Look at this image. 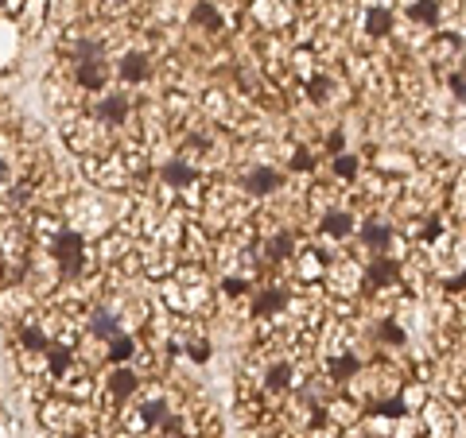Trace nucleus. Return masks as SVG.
<instances>
[{
    "label": "nucleus",
    "instance_id": "nucleus-1",
    "mask_svg": "<svg viewBox=\"0 0 466 438\" xmlns=\"http://www.w3.org/2000/svg\"><path fill=\"white\" fill-rule=\"evenodd\" d=\"M43 20H47V0H20V8H16V24L24 31H39Z\"/></svg>",
    "mask_w": 466,
    "mask_h": 438
},
{
    "label": "nucleus",
    "instance_id": "nucleus-2",
    "mask_svg": "<svg viewBox=\"0 0 466 438\" xmlns=\"http://www.w3.org/2000/svg\"><path fill=\"white\" fill-rule=\"evenodd\" d=\"M74 82H78L82 89H101L105 86V62L101 59H82L78 66H74Z\"/></svg>",
    "mask_w": 466,
    "mask_h": 438
},
{
    "label": "nucleus",
    "instance_id": "nucleus-3",
    "mask_svg": "<svg viewBox=\"0 0 466 438\" xmlns=\"http://www.w3.org/2000/svg\"><path fill=\"white\" fill-rule=\"evenodd\" d=\"M98 117L109 120V125H125V117H129V98L125 93H109V98L98 101Z\"/></svg>",
    "mask_w": 466,
    "mask_h": 438
},
{
    "label": "nucleus",
    "instance_id": "nucleus-4",
    "mask_svg": "<svg viewBox=\"0 0 466 438\" xmlns=\"http://www.w3.org/2000/svg\"><path fill=\"white\" fill-rule=\"evenodd\" d=\"M136 388H140V376H136V372H129V369L109 372V396H113V399H129Z\"/></svg>",
    "mask_w": 466,
    "mask_h": 438
},
{
    "label": "nucleus",
    "instance_id": "nucleus-5",
    "mask_svg": "<svg viewBox=\"0 0 466 438\" xmlns=\"http://www.w3.org/2000/svg\"><path fill=\"white\" fill-rule=\"evenodd\" d=\"M28 295H24V287L20 291H16V287H12V283H4V287H0V311L4 314H24L20 307H28Z\"/></svg>",
    "mask_w": 466,
    "mask_h": 438
},
{
    "label": "nucleus",
    "instance_id": "nucleus-6",
    "mask_svg": "<svg viewBox=\"0 0 466 438\" xmlns=\"http://www.w3.org/2000/svg\"><path fill=\"white\" fill-rule=\"evenodd\" d=\"M120 74H125L129 82H140L144 74H148V62L140 59V55H129V59L120 62Z\"/></svg>",
    "mask_w": 466,
    "mask_h": 438
},
{
    "label": "nucleus",
    "instance_id": "nucleus-7",
    "mask_svg": "<svg viewBox=\"0 0 466 438\" xmlns=\"http://www.w3.org/2000/svg\"><path fill=\"white\" fill-rule=\"evenodd\" d=\"M132 349H136V345H132V341L125 338V334H113V345H109V361H125V357H132Z\"/></svg>",
    "mask_w": 466,
    "mask_h": 438
},
{
    "label": "nucleus",
    "instance_id": "nucleus-8",
    "mask_svg": "<svg viewBox=\"0 0 466 438\" xmlns=\"http://www.w3.org/2000/svg\"><path fill=\"white\" fill-rule=\"evenodd\" d=\"M4 186H12V163H8V156H0V190Z\"/></svg>",
    "mask_w": 466,
    "mask_h": 438
}]
</instances>
